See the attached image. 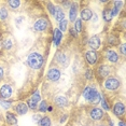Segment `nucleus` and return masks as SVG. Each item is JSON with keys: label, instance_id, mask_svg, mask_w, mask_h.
<instances>
[{"label": "nucleus", "instance_id": "cd10ccee", "mask_svg": "<svg viewBox=\"0 0 126 126\" xmlns=\"http://www.w3.org/2000/svg\"><path fill=\"white\" fill-rule=\"evenodd\" d=\"M57 61H58L61 64H63V65H66V61H67V58H66V56L65 55H63V54H59L58 55V57H57Z\"/></svg>", "mask_w": 126, "mask_h": 126}, {"label": "nucleus", "instance_id": "79ce46f5", "mask_svg": "<svg viewBox=\"0 0 126 126\" xmlns=\"http://www.w3.org/2000/svg\"><path fill=\"white\" fill-rule=\"evenodd\" d=\"M14 126H18V125H17V124H16V125H14Z\"/></svg>", "mask_w": 126, "mask_h": 126}, {"label": "nucleus", "instance_id": "58836bf2", "mask_svg": "<svg viewBox=\"0 0 126 126\" xmlns=\"http://www.w3.org/2000/svg\"><path fill=\"white\" fill-rule=\"evenodd\" d=\"M70 32H71V35H72L73 37H76V36H77V31H74V29H71V30H70Z\"/></svg>", "mask_w": 126, "mask_h": 126}, {"label": "nucleus", "instance_id": "f704fd0d", "mask_svg": "<svg viewBox=\"0 0 126 126\" xmlns=\"http://www.w3.org/2000/svg\"><path fill=\"white\" fill-rule=\"evenodd\" d=\"M117 13H119V9H116V8H113V10L111 11V16H115Z\"/></svg>", "mask_w": 126, "mask_h": 126}, {"label": "nucleus", "instance_id": "9b49d317", "mask_svg": "<svg viewBox=\"0 0 126 126\" xmlns=\"http://www.w3.org/2000/svg\"><path fill=\"white\" fill-rule=\"evenodd\" d=\"M86 59H87V62L90 63L91 65L96 64V62H97V54H96L95 51H88V52H86Z\"/></svg>", "mask_w": 126, "mask_h": 126}, {"label": "nucleus", "instance_id": "39448f33", "mask_svg": "<svg viewBox=\"0 0 126 126\" xmlns=\"http://www.w3.org/2000/svg\"><path fill=\"white\" fill-rule=\"evenodd\" d=\"M47 27V21L44 18L38 19V21L35 23V25H33V28H35V30H37V31H43Z\"/></svg>", "mask_w": 126, "mask_h": 126}, {"label": "nucleus", "instance_id": "b1692460", "mask_svg": "<svg viewBox=\"0 0 126 126\" xmlns=\"http://www.w3.org/2000/svg\"><path fill=\"white\" fill-rule=\"evenodd\" d=\"M8 17V11L5 8H0V19H5Z\"/></svg>", "mask_w": 126, "mask_h": 126}, {"label": "nucleus", "instance_id": "4c0bfd02", "mask_svg": "<svg viewBox=\"0 0 126 126\" xmlns=\"http://www.w3.org/2000/svg\"><path fill=\"white\" fill-rule=\"evenodd\" d=\"M2 77H3V69L0 67V80L2 79Z\"/></svg>", "mask_w": 126, "mask_h": 126}, {"label": "nucleus", "instance_id": "f03ea898", "mask_svg": "<svg viewBox=\"0 0 126 126\" xmlns=\"http://www.w3.org/2000/svg\"><path fill=\"white\" fill-rule=\"evenodd\" d=\"M100 98H101V96H100V94L97 92L95 88H91L90 91V95H88V101H91L92 104L94 105H97L100 102Z\"/></svg>", "mask_w": 126, "mask_h": 126}, {"label": "nucleus", "instance_id": "dca6fc26", "mask_svg": "<svg viewBox=\"0 0 126 126\" xmlns=\"http://www.w3.org/2000/svg\"><path fill=\"white\" fill-rule=\"evenodd\" d=\"M5 117H7V122L9 123V124H11V125H16L17 124V119L15 117L14 114L8 112L7 115H5Z\"/></svg>", "mask_w": 126, "mask_h": 126}, {"label": "nucleus", "instance_id": "4be33fe9", "mask_svg": "<svg viewBox=\"0 0 126 126\" xmlns=\"http://www.w3.org/2000/svg\"><path fill=\"white\" fill-rule=\"evenodd\" d=\"M111 10L110 9H108V10H105L104 11V18H105V21H107V22H109V21H111Z\"/></svg>", "mask_w": 126, "mask_h": 126}, {"label": "nucleus", "instance_id": "6ab92c4d", "mask_svg": "<svg viewBox=\"0 0 126 126\" xmlns=\"http://www.w3.org/2000/svg\"><path fill=\"white\" fill-rule=\"evenodd\" d=\"M67 102H68L67 99L63 96H58L55 98V104L58 106V107H65V106H67Z\"/></svg>", "mask_w": 126, "mask_h": 126}, {"label": "nucleus", "instance_id": "e433bc0d", "mask_svg": "<svg viewBox=\"0 0 126 126\" xmlns=\"http://www.w3.org/2000/svg\"><path fill=\"white\" fill-rule=\"evenodd\" d=\"M86 78H87L88 80L92 79V73H91V71H87V72H86Z\"/></svg>", "mask_w": 126, "mask_h": 126}, {"label": "nucleus", "instance_id": "f8f14e48", "mask_svg": "<svg viewBox=\"0 0 126 126\" xmlns=\"http://www.w3.org/2000/svg\"><path fill=\"white\" fill-rule=\"evenodd\" d=\"M106 57H107V59L109 62H111V63H116L117 59H119L117 54L114 52V51H112V50L107 51V53H106Z\"/></svg>", "mask_w": 126, "mask_h": 126}, {"label": "nucleus", "instance_id": "7c9ffc66", "mask_svg": "<svg viewBox=\"0 0 126 126\" xmlns=\"http://www.w3.org/2000/svg\"><path fill=\"white\" fill-rule=\"evenodd\" d=\"M90 91H91V87H86L84 90V92H83V96H84L85 99H88V95H90Z\"/></svg>", "mask_w": 126, "mask_h": 126}, {"label": "nucleus", "instance_id": "7ed1b4c3", "mask_svg": "<svg viewBox=\"0 0 126 126\" xmlns=\"http://www.w3.org/2000/svg\"><path fill=\"white\" fill-rule=\"evenodd\" d=\"M119 86H120V81L115 78L107 79V81H106V83H105V87L109 91H114V90H116Z\"/></svg>", "mask_w": 126, "mask_h": 126}, {"label": "nucleus", "instance_id": "f3484780", "mask_svg": "<svg viewBox=\"0 0 126 126\" xmlns=\"http://www.w3.org/2000/svg\"><path fill=\"white\" fill-rule=\"evenodd\" d=\"M77 11H78V8H77V5H76V4H72V5H71L70 12H69V16H70V21H71V22H76Z\"/></svg>", "mask_w": 126, "mask_h": 126}, {"label": "nucleus", "instance_id": "412c9836", "mask_svg": "<svg viewBox=\"0 0 126 126\" xmlns=\"http://www.w3.org/2000/svg\"><path fill=\"white\" fill-rule=\"evenodd\" d=\"M40 125L41 126H51V120L50 117L47 116H44L40 120Z\"/></svg>", "mask_w": 126, "mask_h": 126}, {"label": "nucleus", "instance_id": "f257e3e1", "mask_svg": "<svg viewBox=\"0 0 126 126\" xmlns=\"http://www.w3.org/2000/svg\"><path fill=\"white\" fill-rule=\"evenodd\" d=\"M28 65H29L30 68L39 69L43 65V57L38 53H31L28 56Z\"/></svg>", "mask_w": 126, "mask_h": 126}, {"label": "nucleus", "instance_id": "72a5a7b5", "mask_svg": "<svg viewBox=\"0 0 126 126\" xmlns=\"http://www.w3.org/2000/svg\"><path fill=\"white\" fill-rule=\"evenodd\" d=\"M114 4H115V7H114V8H116V9L120 10V8L123 5V1H115V2H114Z\"/></svg>", "mask_w": 126, "mask_h": 126}, {"label": "nucleus", "instance_id": "a211bd4d", "mask_svg": "<svg viewBox=\"0 0 126 126\" xmlns=\"http://www.w3.org/2000/svg\"><path fill=\"white\" fill-rule=\"evenodd\" d=\"M16 111H17L18 114H26L27 111H28V107L26 104H24V102H22V104H19L17 107H16Z\"/></svg>", "mask_w": 126, "mask_h": 126}, {"label": "nucleus", "instance_id": "473e14b6", "mask_svg": "<svg viewBox=\"0 0 126 126\" xmlns=\"http://www.w3.org/2000/svg\"><path fill=\"white\" fill-rule=\"evenodd\" d=\"M12 47V42H11V40H8V41L4 42V47L5 48H11Z\"/></svg>", "mask_w": 126, "mask_h": 126}, {"label": "nucleus", "instance_id": "a19ab883", "mask_svg": "<svg viewBox=\"0 0 126 126\" xmlns=\"http://www.w3.org/2000/svg\"><path fill=\"white\" fill-rule=\"evenodd\" d=\"M119 126H125V123L123 122V121H121V122L119 123Z\"/></svg>", "mask_w": 126, "mask_h": 126}, {"label": "nucleus", "instance_id": "ea45409f", "mask_svg": "<svg viewBox=\"0 0 126 126\" xmlns=\"http://www.w3.org/2000/svg\"><path fill=\"white\" fill-rule=\"evenodd\" d=\"M66 119H67V115H64V116H63V117H62L61 122H62V123H64V122L66 121Z\"/></svg>", "mask_w": 126, "mask_h": 126}, {"label": "nucleus", "instance_id": "20e7f679", "mask_svg": "<svg viewBox=\"0 0 126 126\" xmlns=\"http://www.w3.org/2000/svg\"><path fill=\"white\" fill-rule=\"evenodd\" d=\"M90 115H91V117L93 120H95V121H99V120L104 116V111H102L101 109H99V108H94V109H92L91 110Z\"/></svg>", "mask_w": 126, "mask_h": 126}, {"label": "nucleus", "instance_id": "4468645a", "mask_svg": "<svg viewBox=\"0 0 126 126\" xmlns=\"http://www.w3.org/2000/svg\"><path fill=\"white\" fill-rule=\"evenodd\" d=\"M54 16H55L56 21H58V22L64 21V18H65V14H64V12H63V10L61 9V8H55Z\"/></svg>", "mask_w": 126, "mask_h": 126}, {"label": "nucleus", "instance_id": "393cba45", "mask_svg": "<svg viewBox=\"0 0 126 126\" xmlns=\"http://www.w3.org/2000/svg\"><path fill=\"white\" fill-rule=\"evenodd\" d=\"M74 28H76L77 32H80L82 30V22L81 19H76V25H74Z\"/></svg>", "mask_w": 126, "mask_h": 126}, {"label": "nucleus", "instance_id": "ddd939ff", "mask_svg": "<svg viewBox=\"0 0 126 126\" xmlns=\"http://www.w3.org/2000/svg\"><path fill=\"white\" fill-rule=\"evenodd\" d=\"M62 38H63V33L62 31L58 29V28H56L55 30H54V43L55 45H59L62 41Z\"/></svg>", "mask_w": 126, "mask_h": 126}, {"label": "nucleus", "instance_id": "9d476101", "mask_svg": "<svg viewBox=\"0 0 126 126\" xmlns=\"http://www.w3.org/2000/svg\"><path fill=\"white\" fill-rule=\"evenodd\" d=\"M88 44H90L92 50H97L100 47V40L97 36H93L88 41Z\"/></svg>", "mask_w": 126, "mask_h": 126}, {"label": "nucleus", "instance_id": "6e6552de", "mask_svg": "<svg viewBox=\"0 0 126 126\" xmlns=\"http://www.w3.org/2000/svg\"><path fill=\"white\" fill-rule=\"evenodd\" d=\"M39 101H40L39 92H36V93L32 95V98H31L29 101H28V106H29V108H31L32 110H35V109L37 108V105H38Z\"/></svg>", "mask_w": 126, "mask_h": 126}, {"label": "nucleus", "instance_id": "2f4dec72", "mask_svg": "<svg viewBox=\"0 0 126 126\" xmlns=\"http://www.w3.org/2000/svg\"><path fill=\"white\" fill-rule=\"evenodd\" d=\"M100 100H101V105H102V107H104L105 110H109V107H108V105H107V101H106V99L104 98V97H101Z\"/></svg>", "mask_w": 126, "mask_h": 126}, {"label": "nucleus", "instance_id": "aec40b11", "mask_svg": "<svg viewBox=\"0 0 126 126\" xmlns=\"http://www.w3.org/2000/svg\"><path fill=\"white\" fill-rule=\"evenodd\" d=\"M98 72L101 74L102 77H106V76H108V73H109V68L107 66H100L98 69Z\"/></svg>", "mask_w": 126, "mask_h": 126}, {"label": "nucleus", "instance_id": "c9c22d12", "mask_svg": "<svg viewBox=\"0 0 126 126\" xmlns=\"http://www.w3.org/2000/svg\"><path fill=\"white\" fill-rule=\"evenodd\" d=\"M125 47H126L125 43H123V44L121 45V47H120V50H121V53H122V54H124V55H125V53H126V51H125Z\"/></svg>", "mask_w": 126, "mask_h": 126}, {"label": "nucleus", "instance_id": "423d86ee", "mask_svg": "<svg viewBox=\"0 0 126 126\" xmlns=\"http://www.w3.org/2000/svg\"><path fill=\"white\" fill-rule=\"evenodd\" d=\"M47 78L51 81H57V80L61 78V71L57 69V68H52L47 72Z\"/></svg>", "mask_w": 126, "mask_h": 126}, {"label": "nucleus", "instance_id": "c756f323", "mask_svg": "<svg viewBox=\"0 0 126 126\" xmlns=\"http://www.w3.org/2000/svg\"><path fill=\"white\" fill-rule=\"evenodd\" d=\"M47 10L50 11V13L52 14V15H54V13H55V7H54V5L51 3H47Z\"/></svg>", "mask_w": 126, "mask_h": 126}, {"label": "nucleus", "instance_id": "0eeeda50", "mask_svg": "<svg viewBox=\"0 0 126 126\" xmlns=\"http://www.w3.org/2000/svg\"><path fill=\"white\" fill-rule=\"evenodd\" d=\"M0 95H1V97L3 99L9 98V97L12 95V88H11L10 85H8V84L3 85V86L1 87V90H0Z\"/></svg>", "mask_w": 126, "mask_h": 126}, {"label": "nucleus", "instance_id": "5701e85b", "mask_svg": "<svg viewBox=\"0 0 126 126\" xmlns=\"http://www.w3.org/2000/svg\"><path fill=\"white\" fill-rule=\"evenodd\" d=\"M9 4H10V7L12 8V9H16V8L19 7V4H21V1H18V0H10Z\"/></svg>", "mask_w": 126, "mask_h": 126}, {"label": "nucleus", "instance_id": "2eb2a0df", "mask_svg": "<svg viewBox=\"0 0 126 126\" xmlns=\"http://www.w3.org/2000/svg\"><path fill=\"white\" fill-rule=\"evenodd\" d=\"M92 16H93V13L90 9H84L81 11V18L84 21H90Z\"/></svg>", "mask_w": 126, "mask_h": 126}, {"label": "nucleus", "instance_id": "1a4fd4ad", "mask_svg": "<svg viewBox=\"0 0 126 126\" xmlns=\"http://www.w3.org/2000/svg\"><path fill=\"white\" fill-rule=\"evenodd\" d=\"M113 112L115 115L117 116H121L124 114L125 112V107H124V105L122 104V102H116L115 105H114V107H113Z\"/></svg>", "mask_w": 126, "mask_h": 126}, {"label": "nucleus", "instance_id": "a878e982", "mask_svg": "<svg viewBox=\"0 0 126 126\" xmlns=\"http://www.w3.org/2000/svg\"><path fill=\"white\" fill-rule=\"evenodd\" d=\"M67 24H68V22L66 21V19H64V21H62V22H59V30H61V31L67 30Z\"/></svg>", "mask_w": 126, "mask_h": 126}, {"label": "nucleus", "instance_id": "bb28decb", "mask_svg": "<svg viewBox=\"0 0 126 126\" xmlns=\"http://www.w3.org/2000/svg\"><path fill=\"white\" fill-rule=\"evenodd\" d=\"M39 110L41 111V112H47V102L45 101H41L39 105Z\"/></svg>", "mask_w": 126, "mask_h": 126}, {"label": "nucleus", "instance_id": "c85d7f7f", "mask_svg": "<svg viewBox=\"0 0 126 126\" xmlns=\"http://www.w3.org/2000/svg\"><path fill=\"white\" fill-rule=\"evenodd\" d=\"M0 105H1L4 109H9L10 106H11V104L9 101H5V100H1V99H0Z\"/></svg>", "mask_w": 126, "mask_h": 126}]
</instances>
